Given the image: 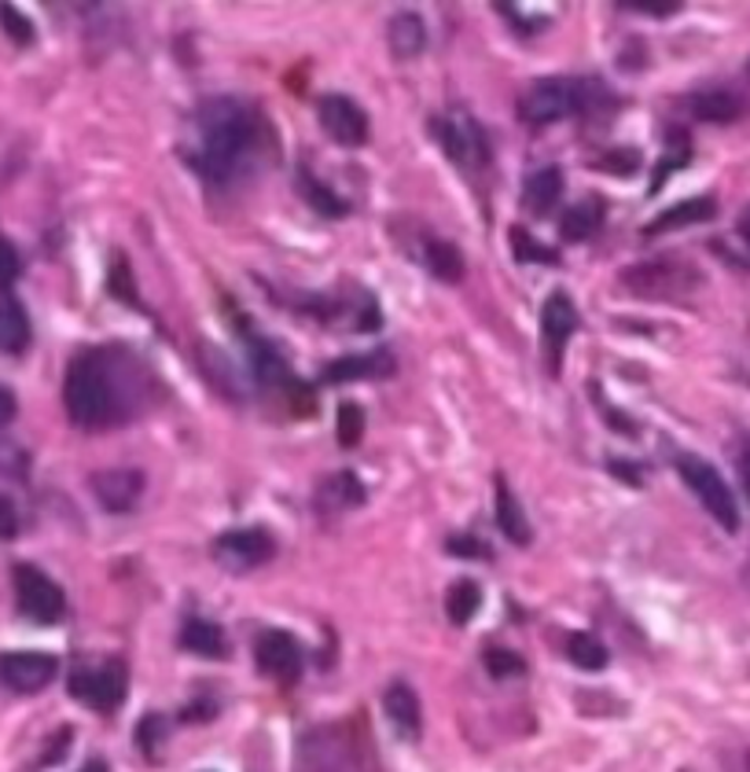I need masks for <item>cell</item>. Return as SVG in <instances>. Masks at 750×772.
<instances>
[{"label": "cell", "instance_id": "6da1fadb", "mask_svg": "<svg viewBox=\"0 0 750 772\" xmlns=\"http://www.w3.org/2000/svg\"><path fill=\"white\" fill-rule=\"evenodd\" d=\"M254 148V118L236 99H210L195 115L192 165L210 184L232 181Z\"/></svg>", "mask_w": 750, "mask_h": 772}, {"label": "cell", "instance_id": "7a4b0ae2", "mask_svg": "<svg viewBox=\"0 0 750 772\" xmlns=\"http://www.w3.org/2000/svg\"><path fill=\"white\" fill-rule=\"evenodd\" d=\"M63 405L71 423L85 430L110 427L121 419V394L107 372L104 353H85L71 364L63 383Z\"/></svg>", "mask_w": 750, "mask_h": 772}, {"label": "cell", "instance_id": "3957f363", "mask_svg": "<svg viewBox=\"0 0 750 772\" xmlns=\"http://www.w3.org/2000/svg\"><path fill=\"white\" fill-rule=\"evenodd\" d=\"M596 99H603V88L596 82H578V77H548V82H537L518 104V115L529 126H548V121H559L567 115H578V110L596 107Z\"/></svg>", "mask_w": 750, "mask_h": 772}, {"label": "cell", "instance_id": "277c9868", "mask_svg": "<svg viewBox=\"0 0 750 772\" xmlns=\"http://www.w3.org/2000/svg\"><path fill=\"white\" fill-rule=\"evenodd\" d=\"M677 471H681L684 485L699 496V504L714 515V523L725 526L728 534H736V529H739V507H736L732 490H728V482L721 479V471H717L714 463L699 460V457H681Z\"/></svg>", "mask_w": 750, "mask_h": 772}, {"label": "cell", "instance_id": "5b68a950", "mask_svg": "<svg viewBox=\"0 0 750 772\" xmlns=\"http://www.w3.org/2000/svg\"><path fill=\"white\" fill-rule=\"evenodd\" d=\"M699 283V272L684 261H644L622 272V287L644 298H677Z\"/></svg>", "mask_w": 750, "mask_h": 772}, {"label": "cell", "instance_id": "8992f818", "mask_svg": "<svg viewBox=\"0 0 750 772\" xmlns=\"http://www.w3.org/2000/svg\"><path fill=\"white\" fill-rule=\"evenodd\" d=\"M15 600H19V611L38 625L60 622L66 611L63 589L38 567H15Z\"/></svg>", "mask_w": 750, "mask_h": 772}, {"label": "cell", "instance_id": "52a82bcc", "mask_svg": "<svg viewBox=\"0 0 750 772\" xmlns=\"http://www.w3.org/2000/svg\"><path fill=\"white\" fill-rule=\"evenodd\" d=\"M126 688H129V677H126V666H118V662H107V666H96V669H74V677H71L74 699L99 714L118 710L121 699H126Z\"/></svg>", "mask_w": 750, "mask_h": 772}, {"label": "cell", "instance_id": "ba28073f", "mask_svg": "<svg viewBox=\"0 0 750 772\" xmlns=\"http://www.w3.org/2000/svg\"><path fill=\"white\" fill-rule=\"evenodd\" d=\"M430 132H435L438 143L446 148V154L460 165V170H479V165L485 162V137L463 110H452V115L435 118L430 121Z\"/></svg>", "mask_w": 750, "mask_h": 772}, {"label": "cell", "instance_id": "9c48e42d", "mask_svg": "<svg viewBox=\"0 0 750 772\" xmlns=\"http://www.w3.org/2000/svg\"><path fill=\"white\" fill-rule=\"evenodd\" d=\"M272 551H276L272 534L250 526V529H228V534H221L214 545V559L232 573H247L254 567H261V562H269Z\"/></svg>", "mask_w": 750, "mask_h": 772}, {"label": "cell", "instance_id": "30bf717a", "mask_svg": "<svg viewBox=\"0 0 750 772\" xmlns=\"http://www.w3.org/2000/svg\"><path fill=\"white\" fill-rule=\"evenodd\" d=\"M254 662H258L261 673H269L272 680L280 684H294L298 673H302V647L291 633L283 629H265L254 644Z\"/></svg>", "mask_w": 750, "mask_h": 772}, {"label": "cell", "instance_id": "8fae6325", "mask_svg": "<svg viewBox=\"0 0 750 772\" xmlns=\"http://www.w3.org/2000/svg\"><path fill=\"white\" fill-rule=\"evenodd\" d=\"M317 118L328 137L342 148H361L368 140V115L350 96H324L317 104Z\"/></svg>", "mask_w": 750, "mask_h": 772}, {"label": "cell", "instance_id": "7c38bea8", "mask_svg": "<svg viewBox=\"0 0 750 772\" xmlns=\"http://www.w3.org/2000/svg\"><path fill=\"white\" fill-rule=\"evenodd\" d=\"M55 658L44 655V651H11V655L0 658V680L8 684L11 691L33 695L41 688H49L55 680Z\"/></svg>", "mask_w": 750, "mask_h": 772}, {"label": "cell", "instance_id": "4fadbf2b", "mask_svg": "<svg viewBox=\"0 0 750 772\" xmlns=\"http://www.w3.org/2000/svg\"><path fill=\"white\" fill-rule=\"evenodd\" d=\"M574 328H578V309H574L570 294H548L545 309H540V342H545V361L548 368L556 372L559 361H562V346H567V339L574 335Z\"/></svg>", "mask_w": 750, "mask_h": 772}, {"label": "cell", "instance_id": "5bb4252c", "mask_svg": "<svg viewBox=\"0 0 750 772\" xmlns=\"http://www.w3.org/2000/svg\"><path fill=\"white\" fill-rule=\"evenodd\" d=\"M88 485H93L96 501L107 507V512H132L137 507V501L143 496V474L132 471V468H107V471H96L93 479H88Z\"/></svg>", "mask_w": 750, "mask_h": 772}, {"label": "cell", "instance_id": "9a60e30c", "mask_svg": "<svg viewBox=\"0 0 750 772\" xmlns=\"http://www.w3.org/2000/svg\"><path fill=\"white\" fill-rule=\"evenodd\" d=\"M383 710L390 717V725L401 732L405 739H416L419 728H424V714H419V699L408 684H394L383 695Z\"/></svg>", "mask_w": 750, "mask_h": 772}, {"label": "cell", "instance_id": "2e32d148", "mask_svg": "<svg viewBox=\"0 0 750 772\" xmlns=\"http://www.w3.org/2000/svg\"><path fill=\"white\" fill-rule=\"evenodd\" d=\"M717 214V203L710 195H699V199H684V203L669 206L666 214H658L655 221L647 225V236H662V232H677V228H688V225H703Z\"/></svg>", "mask_w": 750, "mask_h": 772}, {"label": "cell", "instance_id": "e0dca14e", "mask_svg": "<svg viewBox=\"0 0 750 772\" xmlns=\"http://www.w3.org/2000/svg\"><path fill=\"white\" fill-rule=\"evenodd\" d=\"M559 199H562V170H556V165H545V170L526 176L523 206L529 210V214H537V217L551 214V206H556Z\"/></svg>", "mask_w": 750, "mask_h": 772}, {"label": "cell", "instance_id": "ac0fdd59", "mask_svg": "<svg viewBox=\"0 0 750 772\" xmlns=\"http://www.w3.org/2000/svg\"><path fill=\"white\" fill-rule=\"evenodd\" d=\"M496 526H501L504 537L515 540V545H529V540H534V529H529L523 504L512 496L504 479H496Z\"/></svg>", "mask_w": 750, "mask_h": 772}, {"label": "cell", "instance_id": "d6986e66", "mask_svg": "<svg viewBox=\"0 0 750 772\" xmlns=\"http://www.w3.org/2000/svg\"><path fill=\"white\" fill-rule=\"evenodd\" d=\"M386 37H390V49L397 60H413V55L424 52L427 44V30H424V19L416 11H397L386 26Z\"/></svg>", "mask_w": 750, "mask_h": 772}, {"label": "cell", "instance_id": "ffe728a7", "mask_svg": "<svg viewBox=\"0 0 750 772\" xmlns=\"http://www.w3.org/2000/svg\"><path fill=\"white\" fill-rule=\"evenodd\" d=\"M394 372V357L390 353H361V357H346L328 364L324 379L328 383H342V379H372V375H390Z\"/></svg>", "mask_w": 750, "mask_h": 772}, {"label": "cell", "instance_id": "44dd1931", "mask_svg": "<svg viewBox=\"0 0 750 772\" xmlns=\"http://www.w3.org/2000/svg\"><path fill=\"white\" fill-rule=\"evenodd\" d=\"M30 346V317L15 298H0V350L22 353Z\"/></svg>", "mask_w": 750, "mask_h": 772}, {"label": "cell", "instance_id": "7402d4cb", "mask_svg": "<svg viewBox=\"0 0 750 772\" xmlns=\"http://www.w3.org/2000/svg\"><path fill=\"white\" fill-rule=\"evenodd\" d=\"M688 107H692V115L699 118V121H717V126H725V121H736L739 115H743V99L732 96V93H721V88L692 96Z\"/></svg>", "mask_w": 750, "mask_h": 772}, {"label": "cell", "instance_id": "603a6c76", "mask_svg": "<svg viewBox=\"0 0 750 772\" xmlns=\"http://www.w3.org/2000/svg\"><path fill=\"white\" fill-rule=\"evenodd\" d=\"M424 261L441 283H460L463 280V258L460 250L446 239H427L424 243Z\"/></svg>", "mask_w": 750, "mask_h": 772}, {"label": "cell", "instance_id": "cb8c5ba5", "mask_svg": "<svg viewBox=\"0 0 750 772\" xmlns=\"http://www.w3.org/2000/svg\"><path fill=\"white\" fill-rule=\"evenodd\" d=\"M479 607H482V589H479V581L460 578V581L449 585V592H446V614H449L452 625H468L471 618L479 614Z\"/></svg>", "mask_w": 750, "mask_h": 772}, {"label": "cell", "instance_id": "d4e9b609", "mask_svg": "<svg viewBox=\"0 0 750 772\" xmlns=\"http://www.w3.org/2000/svg\"><path fill=\"white\" fill-rule=\"evenodd\" d=\"M181 644L195 655H206V658H221L225 655V633L214 625V622H203V618H192L184 629H181Z\"/></svg>", "mask_w": 750, "mask_h": 772}, {"label": "cell", "instance_id": "484cf974", "mask_svg": "<svg viewBox=\"0 0 750 772\" xmlns=\"http://www.w3.org/2000/svg\"><path fill=\"white\" fill-rule=\"evenodd\" d=\"M600 221H603V206H600V199H585L581 206H570L567 210V217H562V239H570V243H581V239H589L596 228H600Z\"/></svg>", "mask_w": 750, "mask_h": 772}, {"label": "cell", "instance_id": "4316f807", "mask_svg": "<svg viewBox=\"0 0 750 772\" xmlns=\"http://www.w3.org/2000/svg\"><path fill=\"white\" fill-rule=\"evenodd\" d=\"M567 655L574 666L592 669V673L607 666V647L600 644V636H592V633H574L567 640Z\"/></svg>", "mask_w": 750, "mask_h": 772}, {"label": "cell", "instance_id": "83f0119b", "mask_svg": "<svg viewBox=\"0 0 750 772\" xmlns=\"http://www.w3.org/2000/svg\"><path fill=\"white\" fill-rule=\"evenodd\" d=\"M320 496H324V501H331V507H335V512H342V507L364 504V490H361L357 474H350V471H342V474H335V479H328V485L320 490Z\"/></svg>", "mask_w": 750, "mask_h": 772}, {"label": "cell", "instance_id": "f1b7e54d", "mask_svg": "<svg viewBox=\"0 0 750 772\" xmlns=\"http://www.w3.org/2000/svg\"><path fill=\"white\" fill-rule=\"evenodd\" d=\"M512 247H515V258L518 261H540V265H556L559 261V254L545 247V243H537L529 232L523 228H512Z\"/></svg>", "mask_w": 750, "mask_h": 772}, {"label": "cell", "instance_id": "f546056e", "mask_svg": "<svg viewBox=\"0 0 750 772\" xmlns=\"http://www.w3.org/2000/svg\"><path fill=\"white\" fill-rule=\"evenodd\" d=\"M335 423H339V430H335V435H339V446H346V449L357 446L361 435H364V412H361V405L342 401Z\"/></svg>", "mask_w": 750, "mask_h": 772}, {"label": "cell", "instance_id": "4dcf8cb0", "mask_svg": "<svg viewBox=\"0 0 750 772\" xmlns=\"http://www.w3.org/2000/svg\"><path fill=\"white\" fill-rule=\"evenodd\" d=\"M302 187H306V199L320 210V214H328V217H342V214H346V210H350L346 203H342L339 195H331L324 184L309 181V176H302Z\"/></svg>", "mask_w": 750, "mask_h": 772}, {"label": "cell", "instance_id": "1f68e13d", "mask_svg": "<svg viewBox=\"0 0 750 772\" xmlns=\"http://www.w3.org/2000/svg\"><path fill=\"white\" fill-rule=\"evenodd\" d=\"M0 26H4V33L15 44H30L33 41V22L22 15L19 8H11V4L0 8Z\"/></svg>", "mask_w": 750, "mask_h": 772}, {"label": "cell", "instance_id": "d6a6232c", "mask_svg": "<svg viewBox=\"0 0 750 772\" xmlns=\"http://www.w3.org/2000/svg\"><path fill=\"white\" fill-rule=\"evenodd\" d=\"M485 666H490L493 677H518L523 673V655H515L507 647H493L485 651Z\"/></svg>", "mask_w": 750, "mask_h": 772}, {"label": "cell", "instance_id": "836d02e7", "mask_svg": "<svg viewBox=\"0 0 750 772\" xmlns=\"http://www.w3.org/2000/svg\"><path fill=\"white\" fill-rule=\"evenodd\" d=\"M22 261H19V250L11 247V243L0 236V283H11L19 276Z\"/></svg>", "mask_w": 750, "mask_h": 772}, {"label": "cell", "instance_id": "e575fe53", "mask_svg": "<svg viewBox=\"0 0 750 772\" xmlns=\"http://www.w3.org/2000/svg\"><path fill=\"white\" fill-rule=\"evenodd\" d=\"M159 736H162V717H148V721H140V728H137L140 750L154 754V750H159Z\"/></svg>", "mask_w": 750, "mask_h": 772}, {"label": "cell", "instance_id": "d590c367", "mask_svg": "<svg viewBox=\"0 0 750 772\" xmlns=\"http://www.w3.org/2000/svg\"><path fill=\"white\" fill-rule=\"evenodd\" d=\"M19 534V512L11 504V496L0 493V540H11Z\"/></svg>", "mask_w": 750, "mask_h": 772}, {"label": "cell", "instance_id": "8d00e7d4", "mask_svg": "<svg viewBox=\"0 0 750 772\" xmlns=\"http://www.w3.org/2000/svg\"><path fill=\"white\" fill-rule=\"evenodd\" d=\"M622 8H633V11H651V15H673V11H677L681 4H677V0H662V4H647V0H629V4H622Z\"/></svg>", "mask_w": 750, "mask_h": 772}, {"label": "cell", "instance_id": "74e56055", "mask_svg": "<svg viewBox=\"0 0 750 772\" xmlns=\"http://www.w3.org/2000/svg\"><path fill=\"white\" fill-rule=\"evenodd\" d=\"M19 405H15V394L8 390V386H0V427H8L11 419H15Z\"/></svg>", "mask_w": 750, "mask_h": 772}, {"label": "cell", "instance_id": "f35d334b", "mask_svg": "<svg viewBox=\"0 0 750 772\" xmlns=\"http://www.w3.org/2000/svg\"><path fill=\"white\" fill-rule=\"evenodd\" d=\"M449 551H452V556H485L474 537H452L449 540Z\"/></svg>", "mask_w": 750, "mask_h": 772}, {"label": "cell", "instance_id": "ab89813d", "mask_svg": "<svg viewBox=\"0 0 750 772\" xmlns=\"http://www.w3.org/2000/svg\"><path fill=\"white\" fill-rule=\"evenodd\" d=\"M739 236H743V243H747V247H750V206L743 210V214H739Z\"/></svg>", "mask_w": 750, "mask_h": 772}, {"label": "cell", "instance_id": "60d3db41", "mask_svg": "<svg viewBox=\"0 0 750 772\" xmlns=\"http://www.w3.org/2000/svg\"><path fill=\"white\" fill-rule=\"evenodd\" d=\"M85 772H107V769H104V765H99V761H93V765H88Z\"/></svg>", "mask_w": 750, "mask_h": 772}, {"label": "cell", "instance_id": "b9f144b4", "mask_svg": "<svg viewBox=\"0 0 750 772\" xmlns=\"http://www.w3.org/2000/svg\"><path fill=\"white\" fill-rule=\"evenodd\" d=\"M743 479H747V490H750V460H747V468H743Z\"/></svg>", "mask_w": 750, "mask_h": 772}]
</instances>
